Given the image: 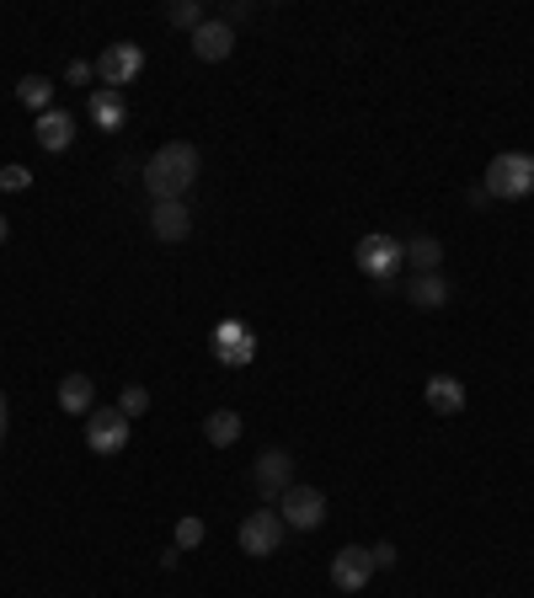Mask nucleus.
<instances>
[{"label":"nucleus","mask_w":534,"mask_h":598,"mask_svg":"<svg viewBox=\"0 0 534 598\" xmlns=\"http://www.w3.org/2000/svg\"><path fill=\"white\" fill-rule=\"evenodd\" d=\"M193 182H199V150H193L188 139H171V144H161V150L144 161V193L155 203L182 199Z\"/></svg>","instance_id":"obj_1"},{"label":"nucleus","mask_w":534,"mask_h":598,"mask_svg":"<svg viewBox=\"0 0 534 598\" xmlns=\"http://www.w3.org/2000/svg\"><path fill=\"white\" fill-rule=\"evenodd\" d=\"M486 199H503V203H519L534 193V155L524 150H503V155H492V166H486Z\"/></svg>","instance_id":"obj_2"},{"label":"nucleus","mask_w":534,"mask_h":598,"mask_svg":"<svg viewBox=\"0 0 534 598\" xmlns=\"http://www.w3.org/2000/svg\"><path fill=\"white\" fill-rule=\"evenodd\" d=\"M278 513H283V524L289 530H300V534H310V530H321L327 524V492L321 486H289L283 497H278Z\"/></svg>","instance_id":"obj_3"},{"label":"nucleus","mask_w":534,"mask_h":598,"mask_svg":"<svg viewBox=\"0 0 534 598\" xmlns=\"http://www.w3.org/2000/svg\"><path fill=\"white\" fill-rule=\"evenodd\" d=\"M353 263H358V272L364 278H374V283H385V278H396V267L406 263V241H396V236H364L358 241V252H353Z\"/></svg>","instance_id":"obj_4"},{"label":"nucleus","mask_w":534,"mask_h":598,"mask_svg":"<svg viewBox=\"0 0 534 598\" xmlns=\"http://www.w3.org/2000/svg\"><path fill=\"white\" fill-rule=\"evenodd\" d=\"M86 444H91V455H124L129 449V417L118 406H97L86 422Z\"/></svg>","instance_id":"obj_5"},{"label":"nucleus","mask_w":534,"mask_h":598,"mask_svg":"<svg viewBox=\"0 0 534 598\" xmlns=\"http://www.w3.org/2000/svg\"><path fill=\"white\" fill-rule=\"evenodd\" d=\"M283 513L278 508H263V513H246V524H241V550L246 556H278V545H283Z\"/></svg>","instance_id":"obj_6"},{"label":"nucleus","mask_w":534,"mask_h":598,"mask_svg":"<svg viewBox=\"0 0 534 598\" xmlns=\"http://www.w3.org/2000/svg\"><path fill=\"white\" fill-rule=\"evenodd\" d=\"M214 358H219L225 369H246V364L257 358V332H252L246 321H219V327H214Z\"/></svg>","instance_id":"obj_7"},{"label":"nucleus","mask_w":534,"mask_h":598,"mask_svg":"<svg viewBox=\"0 0 534 598\" xmlns=\"http://www.w3.org/2000/svg\"><path fill=\"white\" fill-rule=\"evenodd\" d=\"M139 69H144V49L139 43H113V49L97 54V80L113 86V91H124L129 80H139Z\"/></svg>","instance_id":"obj_8"},{"label":"nucleus","mask_w":534,"mask_h":598,"mask_svg":"<svg viewBox=\"0 0 534 598\" xmlns=\"http://www.w3.org/2000/svg\"><path fill=\"white\" fill-rule=\"evenodd\" d=\"M252 470H257V492H263L267 502L278 508V497L294 486V455H289V449H263Z\"/></svg>","instance_id":"obj_9"},{"label":"nucleus","mask_w":534,"mask_h":598,"mask_svg":"<svg viewBox=\"0 0 534 598\" xmlns=\"http://www.w3.org/2000/svg\"><path fill=\"white\" fill-rule=\"evenodd\" d=\"M369 577H374V556H369L364 545H342L332 556V583L342 594H358Z\"/></svg>","instance_id":"obj_10"},{"label":"nucleus","mask_w":534,"mask_h":598,"mask_svg":"<svg viewBox=\"0 0 534 598\" xmlns=\"http://www.w3.org/2000/svg\"><path fill=\"white\" fill-rule=\"evenodd\" d=\"M230 49H236V33H230V22H225V16H208L199 33H193V54L208 60V65L230 60Z\"/></svg>","instance_id":"obj_11"},{"label":"nucleus","mask_w":534,"mask_h":598,"mask_svg":"<svg viewBox=\"0 0 534 598\" xmlns=\"http://www.w3.org/2000/svg\"><path fill=\"white\" fill-rule=\"evenodd\" d=\"M150 230H155V241H188V230H193L188 203H182V199L155 203V208H150Z\"/></svg>","instance_id":"obj_12"},{"label":"nucleus","mask_w":534,"mask_h":598,"mask_svg":"<svg viewBox=\"0 0 534 598\" xmlns=\"http://www.w3.org/2000/svg\"><path fill=\"white\" fill-rule=\"evenodd\" d=\"M91 118H97V129H124L129 124V97L113 91V86L91 91Z\"/></svg>","instance_id":"obj_13"},{"label":"nucleus","mask_w":534,"mask_h":598,"mask_svg":"<svg viewBox=\"0 0 534 598\" xmlns=\"http://www.w3.org/2000/svg\"><path fill=\"white\" fill-rule=\"evenodd\" d=\"M406 300H411L417 310H444V305H449V283H444V272H417V278L406 283Z\"/></svg>","instance_id":"obj_14"},{"label":"nucleus","mask_w":534,"mask_h":598,"mask_svg":"<svg viewBox=\"0 0 534 598\" xmlns=\"http://www.w3.org/2000/svg\"><path fill=\"white\" fill-rule=\"evenodd\" d=\"M422 396H428V406H433L438 417H455V411H466V385H460L455 374H433Z\"/></svg>","instance_id":"obj_15"},{"label":"nucleus","mask_w":534,"mask_h":598,"mask_svg":"<svg viewBox=\"0 0 534 598\" xmlns=\"http://www.w3.org/2000/svg\"><path fill=\"white\" fill-rule=\"evenodd\" d=\"M69 139H75V118H69L65 107H49V113H38V144L54 155V150H69Z\"/></svg>","instance_id":"obj_16"},{"label":"nucleus","mask_w":534,"mask_h":598,"mask_svg":"<svg viewBox=\"0 0 534 598\" xmlns=\"http://www.w3.org/2000/svg\"><path fill=\"white\" fill-rule=\"evenodd\" d=\"M60 406H65L69 417L91 411V406H97V385H91L86 374H65V380H60Z\"/></svg>","instance_id":"obj_17"},{"label":"nucleus","mask_w":534,"mask_h":598,"mask_svg":"<svg viewBox=\"0 0 534 598\" xmlns=\"http://www.w3.org/2000/svg\"><path fill=\"white\" fill-rule=\"evenodd\" d=\"M203 438H208L214 449H230V444L241 438V417H236V411H208V422H203Z\"/></svg>","instance_id":"obj_18"},{"label":"nucleus","mask_w":534,"mask_h":598,"mask_svg":"<svg viewBox=\"0 0 534 598\" xmlns=\"http://www.w3.org/2000/svg\"><path fill=\"white\" fill-rule=\"evenodd\" d=\"M16 97H22L27 107L49 113V107H54V80H49V75H22V80H16Z\"/></svg>","instance_id":"obj_19"},{"label":"nucleus","mask_w":534,"mask_h":598,"mask_svg":"<svg viewBox=\"0 0 534 598\" xmlns=\"http://www.w3.org/2000/svg\"><path fill=\"white\" fill-rule=\"evenodd\" d=\"M406 263L417 267V272H438V263H444V246H438L433 236H411V241H406Z\"/></svg>","instance_id":"obj_20"},{"label":"nucleus","mask_w":534,"mask_h":598,"mask_svg":"<svg viewBox=\"0 0 534 598\" xmlns=\"http://www.w3.org/2000/svg\"><path fill=\"white\" fill-rule=\"evenodd\" d=\"M166 22H171V27H188V33H199L203 22H208V11H203L199 0H171V5H166Z\"/></svg>","instance_id":"obj_21"},{"label":"nucleus","mask_w":534,"mask_h":598,"mask_svg":"<svg viewBox=\"0 0 534 598\" xmlns=\"http://www.w3.org/2000/svg\"><path fill=\"white\" fill-rule=\"evenodd\" d=\"M203 534H208V530H203L199 513H182V519H177V550H199Z\"/></svg>","instance_id":"obj_22"},{"label":"nucleus","mask_w":534,"mask_h":598,"mask_svg":"<svg viewBox=\"0 0 534 598\" xmlns=\"http://www.w3.org/2000/svg\"><path fill=\"white\" fill-rule=\"evenodd\" d=\"M118 411H124V417H144V411H150V391H144V385H124V396H118Z\"/></svg>","instance_id":"obj_23"},{"label":"nucleus","mask_w":534,"mask_h":598,"mask_svg":"<svg viewBox=\"0 0 534 598\" xmlns=\"http://www.w3.org/2000/svg\"><path fill=\"white\" fill-rule=\"evenodd\" d=\"M0 188H5V193H22V188H33V171L11 161V166H0Z\"/></svg>","instance_id":"obj_24"},{"label":"nucleus","mask_w":534,"mask_h":598,"mask_svg":"<svg viewBox=\"0 0 534 598\" xmlns=\"http://www.w3.org/2000/svg\"><path fill=\"white\" fill-rule=\"evenodd\" d=\"M369 556H374V572L396 567V545H391V539H385V545H369Z\"/></svg>","instance_id":"obj_25"},{"label":"nucleus","mask_w":534,"mask_h":598,"mask_svg":"<svg viewBox=\"0 0 534 598\" xmlns=\"http://www.w3.org/2000/svg\"><path fill=\"white\" fill-rule=\"evenodd\" d=\"M91 75H97V65H86V60H75V65L65 69L69 86H91Z\"/></svg>","instance_id":"obj_26"},{"label":"nucleus","mask_w":534,"mask_h":598,"mask_svg":"<svg viewBox=\"0 0 534 598\" xmlns=\"http://www.w3.org/2000/svg\"><path fill=\"white\" fill-rule=\"evenodd\" d=\"M246 16H252V0H236V5L225 11V22H246Z\"/></svg>","instance_id":"obj_27"},{"label":"nucleus","mask_w":534,"mask_h":598,"mask_svg":"<svg viewBox=\"0 0 534 598\" xmlns=\"http://www.w3.org/2000/svg\"><path fill=\"white\" fill-rule=\"evenodd\" d=\"M5 422H11V406H5V396H0V438H5Z\"/></svg>","instance_id":"obj_28"},{"label":"nucleus","mask_w":534,"mask_h":598,"mask_svg":"<svg viewBox=\"0 0 534 598\" xmlns=\"http://www.w3.org/2000/svg\"><path fill=\"white\" fill-rule=\"evenodd\" d=\"M0 241H5V214H0Z\"/></svg>","instance_id":"obj_29"}]
</instances>
